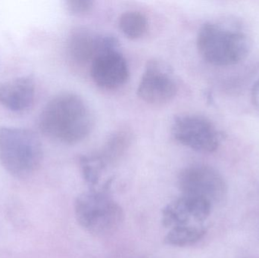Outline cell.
<instances>
[{"label": "cell", "instance_id": "obj_1", "mask_svg": "<svg viewBox=\"0 0 259 258\" xmlns=\"http://www.w3.org/2000/svg\"><path fill=\"white\" fill-rule=\"evenodd\" d=\"M92 113L83 98L74 93H62L52 98L41 112L39 127L50 139L61 143H77L93 128Z\"/></svg>", "mask_w": 259, "mask_h": 258}, {"label": "cell", "instance_id": "obj_2", "mask_svg": "<svg viewBox=\"0 0 259 258\" xmlns=\"http://www.w3.org/2000/svg\"><path fill=\"white\" fill-rule=\"evenodd\" d=\"M108 180L101 189L91 188L82 192L74 201V214L79 225L90 234L106 236L118 230L124 221V212L112 196Z\"/></svg>", "mask_w": 259, "mask_h": 258}, {"label": "cell", "instance_id": "obj_3", "mask_svg": "<svg viewBox=\"0 0 259 258\" xmlns=\"http://www.w3.org/2000/svg\"><path fill=\"white\" fill-rule=\"evenodd\" d=\"M196 43L202 59L215 66L239 63L246 59L251 47L249 36L241 29L214 22L202 26Z\"/></svg>", "mask_w": 259, "mask_h": 258}, {"label": "cell", "instance_id": "obj_4", "mask_svg": "<svg viewBox=\"0 0 259 258\" xmlns=\"http://www.w3.org/2000/svg\"><path fill=\"white\" fill-rule=\"evenodd\" d=\"M42 156V143L33 131L0 127V162L11 175H32L40 166Z\"/></svg>", "mask_w": 259, "mask_h": 258}, {"label": "cell", "instance_id": "obj_5", "mask_svg": "<svg viewBox=\"0 0 259 258\" xmlns=\"http://www.w3.org/2000/svg\"><path fill=\"white\" fill-rule=\"evenodd\" d=\"M181 195L197 198L214 207L226 196L227 186L222 174L209 165L194 164L180 173Z\"/></svg>", "mask_w": 259, "mask_h": 258}, {"label": "cell", "instance_id": "obj_6", "mask_svg": "<svg viewBox=\"0 0 259 258\" xmlns=\"http://www.w3.org/2000/svg\"><path fill=\"white\" fill-rule=\"evenodd\" d=\"M172 134L178 142L195 151L211 153L220 145L222 136L212 122L196 115L177 117Z\"/></svg>", "mask_w": 259, "mask_h": 258}, {"label": "cell", "instance_id": "obj_7", "mask_svg": "<svg viewBox=\"0 0 259 258\" xmlns=\"http://www.w3.org/2000/svg\"><path fill=\"white\" fill-rule=\"evenodd\" d=\"M178 92L171 72L162 62L150 61L137 88V95L145 102L161 106L170 102Z\"/></svg>", "mask_w": 259, "mask_h": 258}, {"label": "cell", "instance_id": "obj_8", "mask_svg": "<svg viewBox=\"0 0 259 258\" xmlns=\"http://www.w3.org/2000/svg\"><path fill=\"white\" fill-rule=\"evenodd\" d=\"M118 48V42L114 36L97 35L83 27L73 30L68 37V53L78 64L91 63L101 53Z\"/></svg>", "mask_w": 259, "mask_h": 258}, {"label": "cell", "instance_id": "obj_9", "mask_svg": "<svg viewBox=\"0 0 259 258\" xmlns=\"http://www.w3.org/2000/svg\"><path fill=\"white\" fill-rule=\"evenodd\" d=\"M91 75L100 87L118 89L128 80V65L118 49L105 51L91 62Z\"/></svg>", "mask_w": 259, "mask_h": 258}, {"label": "cell", "instance_id": "obj_10", "mask_svg": "<svg viewBox=\"0 0 259 258\" xmlns=\"http://www.w3.org/2000/svg\"><path fill=\"white\" fill-rule=\"evenodd\" d=\"M209 212L200 204L181 195L170 201L161 212V222L167 228L190 224H205Z\"/></svg>", "mask_w": 259, "mask_h": 258}, {"label": "cell", "instance_id": "obj_11", "mask_svg": "<svg viewBox=\"0 0 259 258\" xmlns=\"http://www.w3.org/2000/svg\"><path fill=\"white\" fill-rule=\"evenodd\" d=\"M35 86L30 77H21L0 85V103L15 112L25 110L34 100Z\"/></svg>", "mask_w": 259, "mask_h": 258}, {"label": "cell", "instance_id": "obj_12", "mask_svg": "<svg viewBox=\"0 0 259 258\" xmlns=\"http://www.w3.org/2000/svg\"><path fill=\"white\" fill-rule=\"evenodd\" d=\"M132 141V135L127 130H120L114 133L106 141L101 152L97 157L105 167L113 165L123 157L128 149Z\"/></svg>", "mask_w": 259, "mask_h": 258}, {"label": "cell", "instance_id": "obj_13", "mask_svg": "<svg viewBox=\"0 0 259 258\" xmlns=\"http://www.w3.org/2000/svg\"><path fill=\"white\" fill-rule=\"evenodd\" d=\"M205 224L179 226L170 229L164 237L167 245L175 247H186L194 245L206 234Z\"/></svg>", "mask_w": 259, "mask_h": 258}, {"label": "cell", "instance_id": "obj_14", "mask_svg": "<svg viewBox=\"0 0 259 258\" xmlns=\"http://www.w3.org/2000/svg\"><path fill=\"white\" fill-rule=\"evenodd\" d=\"M118 24L121 32L130 39H138L147 30L146 17L137 11H128L123 13L120 17Z\"/></svg>", "mask_w": 259, "mask_h": 258}, {"label": "cell", "instance_id": "obj_15", "mask_svg": "<svg viewBox=\"0 0 259 258\" xmlns=\"http://www.w3.org/2000/svg\"><path fill=\"white\" fill-rule=\"evenodd\" d=\"M80 166L85 181L91 186V188H95L98 184L102 172L106 168L104 165L100 162L97 154H95L80 157Z\"/></svg>", "mask_w": 259, "mask_h": 258}, {"label": "cell", "instance_id": "obj_16", "mask_svg": "<svg viewBox=\"0 0 259 258\" xmlns=\"http://www.w3.org/2000/svg\"><path fill=\"white\" fill-rule=\"evenodd\" d=\"M67 8L74 15H84L92 9L94 2L90 0H69L66 2Z\"/></svg>", "mask_w": 259, "mask_h": 258}, {"label": "cell", "instance_id": "obj_17", "mask_svg": "<svg viewBox=\"0 0 259 258\" xmlns=\"http://www.w3.org/2000/svg\"><path fill=\"white\" fill-rule=\"evenodd\" d=\"M252 102L259 109V79L253 85L252 89Z\"/></svg>", "mask_w": 259, "mask_h": 258}]
</instances>
